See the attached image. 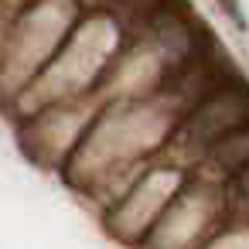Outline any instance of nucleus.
Listing matches in <instances>:
<instances>
[{
    "mask_svg": "<svg viewBox=\"0 0 249 249\" xmlns=\"http://www.w3.org/2000/svg\"><path fill=\"white\" fill-rule=\"evenodd\" d=\"M218 4L229 11V18L235 21V28H246V21H242V11H239V4H235V0H218Z\"/></svg>",
    "mask_w": 249,
    "mask_h": 249,
    "instance_id": "f257e3e1",
    "label": "nucleus"
}]
</instances>
